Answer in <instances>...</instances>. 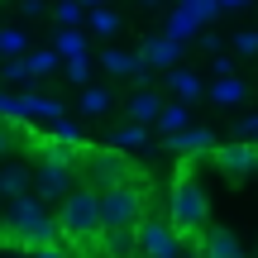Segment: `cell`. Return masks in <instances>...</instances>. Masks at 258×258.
Instances as JSON below:
<instances>
[{
    "mask_svg": "<svg viewBox=\"0 0 258 258\" xmlns=\"http://www.w3.org/2000/svg\"><path fill=\"white\" fill-rule=\"evenodd\" d=\"M5 239H15V244H29V249H43V244H53L57 234V215H48V201H38L34 191H24V196H15L10 201V211H5Z\"/></svg>",
    "mask_w": 258,
    "mask_h": 258,
    "instance_id": "6da1fadb",
    "label": "cell"
},
{
    "mask_svg": "<svg viewBox=\"0 0 258 258\" xmlns=\"http://www.w3.org/2000/svg\"><path fill=\"white\" fill-rule=\"evenodd\" d=\"M57 230L67 234L72 244H96L101 239V186H82V191L62 196V211H57Z\"/></svg>",
    "mask_w": 258,
    "mask_h": 258,
    "instance_id": "7a4b0ae2",
    "label": "cell"
},
{
    "mask_svg": "<svg viewBox=\"0 0 258 258\" xmlns=\"http://www.w3.org/2000/svg\"><path fill=\"white\" fill-rule=\"evenodd\" d=\"M206 215H211L206 191L196 186L191 172H182V177H177V186H172V196H167V220H172V230L182 234V239H196L201 225H206Z\"/></svg>",
    "mask_w": 258,
    "mask_h": 258,
    "instance_id": "3957f363",
    "label": "cell"
},
{
    "mask_svg": "<svg viewBox=\"0 0 258 258\" xmlns=\"http://www.w3.org/2000/svg\"><path fill=\"white\" fill-rule=\"evenodd\" d=\"M144 220V196L134 182H115L101 186V225L105 230H120V225H139Z\"/></svg>",
    "mask_w": 258,
    "mask_h": 258,
    "instance_id": "277c9868",
    "label": "cell"
},
{
    "mask_svg": "<svg viewBox=\"0 0 258 258\" xmlns=\"http://www.w3.org/2000/svg\"><path fill=\"white\" fill-rule=\"evenodd\" d=\"M134 239H139V258H177V249H182V234L172 230V220H158V215L134 225Z\"/></svg>",
    "mask_w": 258,
    "mask_h": 258,
    "instance_id": "5b68a950",
    "label": "cell"
},
{
    "mask_svg": "<svg viewBox=\"0 0 258 258\" xmlns=\"http://www.w3.org/2000/svg\"><path fill=\"white\" fill-rule=\"evenodd\" d=\"M67 191H72V163L43 158V163L34 167V196L38 201H62Z\"/></svg>",
    "mask_w": 258,
    "mask_h": 258,
    "instance_id": "8992f818",
    "label": "cell"
},
{
    "mask_svg": "<svg viewBox=\"0 0 258 258\" xmlns=\"http://www.w3.org/2000/svg\"><path fill=\"white\" fill-rule=\"evenodd\" d=\"M215 167H220L230 182H244V177L258 167V148L253 144H244V139H234V144H215Z\"/></svg>",
    "mask_w": 258,
    "mask_h": 258,
    "instance_id": "52a82bcc",
    "label": "cell"
},
{
    "mask_svg": "<svg viewBox=\"0 0 258 258\" xmlns=\"http://www.w3.org/2000/svg\"><path fill=\"white\" fill-rule=\"evenodd\" d=\"M91 177L96 186H115V182H134V167H129L124 148H101V153H91Z\"/></svg>",
    "mask_w": 258,
    "mask_h": 258,
    "instance_id": "ba28073f",
    "label": "cell"
},
{
    "mask_svg": "<svg viewBox=\"0 0 258 258\" xmlns=\"http://www.w3.org/2000/svg\"><path fill=\"white\" fill-rule=\"evenodd\" d=\"M139 57H144V67L148 72H167V67H177L182 62V43H177L172 34H153V38H144V43H139Z\"/></svg>",
    "mask_w": 258,
    "mask_h": 258,
    "instance_id": "9c48e42d",
    "label": "cell"
},
{
    "mask_svg": "<svg viewBox=\"0 0 258 258\" xmlns=\"http://www.w3.org/2000/svg\"><path fill=\"white\" fill-rule=\"evenodd\" d=\"M196 253H206V258H244L239 239H234L230 230H220V225H201V234H196Z\"/></svg>",
    "mask_w": 258,
    "mask_h": 258,
    "instance_id": "30bf717a",
    "label": "cell"
},
{
    "mask_svg": "<svg viewBox=\"0 0 258 258\" xmlns=\"http://www.w3.org/2000/svg\"><path fill=\"white\" fill-rule=\"evenodd\" d=\"M101 67L115 77V82H134V77L144 72V57H139V48H105Z\"/></svg>",
    "mask_w": 258,
    "mask_h": 258,
    "instance_id": "8fae6325",
    "label": "cell"
},
{
    "mask_svg": "<svg viewBox=\"0 0 258 258\" xmlns=\"http://www.w3.org/2000/svg\"><path fill=\"white\" fill-rule=\"evenodd\" d=\"M163 144L172 148V153H196V158H201V153H215V134H211V129H201V124H196V129L191 124L177 129V134H167Z\"/></svg>",
    "mask_w": 258,
    "mask_h": 258,
    "instance_id": "7c38bea8",
    "label": "cell"
},
{
    "mask_svg": "<svg viewBox=\"0 0 258 258\" xmlns=\"http://www.w3.org/2000/svg\"><path fill=\"white\" fill-rule=\"evenodd\" d=\"M206 96H211V105H225V110H234V105L249 101V86H244L239 77H220L215 86H206Z\"/></svg>",
    "mask_w": 258,
    "mask_h": 258,
    "instance_id": "4fadbf2b",
    "label": "cell"
},
{
    "mask_svg": "<svg viewBox=\"0 0 258 258\" xmlns=\"http://www.w3.org/2000/svg\"><path fill=\"white\" fill-rule=\"evenodd\" d=\"M105 258H139V239H134V225H120V230H101Z\"/></svg>",
    "mask_w": 258,
    "mask_h": 258,
    "instance_id": "5bb4252c",
    "label": "cell"
},
{
    "mask_svg": "<svg viewBox=\"0 0 258 258\" xmlns=\"http://www.w3.org/2000/svg\"><path fill=\"white\" fill-rule=\"evenodd\" d=\"M24 191H34V167L10 163L5 172H0V196H5V201H15V196H24Z\"/></svg>",
    "mask_w": 258,
    "mask_h": 258,
    "instance_id": "9a60e30c",
    "label": "cell"
},
{
    "mask_svg": "<svg viewBox=\"0 0 258 258\" xmlns=\"http://www.w3.org/2000/svg\"><path fill=\"white\" fill-rule=\"evenodd\" d=\"M124 110H129V120H139V124H153V120H158V110H163V101H158V91L139 86V91L124 101Z\"/></svg>",
    "mask_w": 258,
    "mask_h": 258,
    "instance_id": "2e32d148",
    "label": "cell"
},
{
    "mask_svg": "<svg viewBox=\"0 0 258 258\" xmlns=\"http://www.w3.org/2000/svg\"><path fill=\"white\" fill-rule=\"evenodd\" d=\"M167 86H172V96H182V101H196V96L206 91V82L196 72H182V67H167Z\"/></svg>",
    "mask_w": 258,
    "mask_h": 258,
    "instance_id": "e0dca14e",
    "label": "cell"
},
{
    "mask_svg": "<svg viewBox=\"0 0 258 258\" xmlns=\"http://www.w3.org/2000/svg\"><path fill=\"white\" fill-rule=\"evenodd\" d=\"M158 134H177V129H186V124H191V115H186V101H172V105H163V110H158Z\"/></svg>",
    "mask_w": 258,
    "mask_h": 258,
    "instance_id": "ac0fdd59",
    "label": "cell"
},
{
    "mask_svg": "<svg viewBox=\"0 0 258 258\" xmlns=\"http://www.w3.org/2000/svg\"><path fill=\"white\" fill-rule=\"evenodd\" d=\"M57 53L62 57H77V53H86V34H82V24H57Z\"/></svg>",
    "mask_w": 258,
    "mask_h": 258,
    "instance_id": "d6986e66",
    "label": "cell"
},
{
    "mask_svg": "<svg viewBox=\"0 0 258 258\" xmlns=\"http://www.w3.org/2000/svg\"><path fill=\"white\" fill-rule=\"evenodd\" d=\"M110 144L124 148V153H129V148H144V144H148V129L139 124V120H129V124H120V129L110 134Z\"/></svg>",
    "mask_w": 258,
    "mask_h": 258,
    "instance_id": "ffe728a7",
    "label": "cell"
},
{
    "mask_svg": "<svg viewBox=\"0 0 258 258\" xmlns=\"http://www.w3.org/2000/svg\"><path fill=\"white\" fill-rule=\"evenodd\" d=\"M24 62H29V77H48L62 62V53H57V48H34V53H24Z\"/></svg>",
    "mask_w": 258,
    "mask_h": 258,
    "instance_id": "44dd1931",
    "label": "cell"
},
{
    "mask_svg": "<svg viewBox=\"0 0 258 258\" xmlns=\"http://www.w3.org/2000/svg\"><path fill=\"white\" fill-rule=\"evenodd\" d=\"M86 24H91V34H101V38H110L115 29H120V15H115L110 5H91V15H86Z\"/></svg>",
    "mask_w": 258,
    "mask_h": 258,
    "instance_id": "7402d4cb",
    "label": "cell"
},
{
    "mask_svg": "<svg viewBox=\"0 0 258 258\" xmlns=\"http://www.w3.org/2000/svg\"><path fill=\"white\" fill-rule=\"evenodd\" d=\"M110 101H115V96L105 91V86H82V115H105Z\"/></svg>",
    "mask_w": 258,
    "mask_h": 258,
    "instance_id": "603a6c76",
    "label": "cell"
},
{
    "mask_svg": "<svg viewBox=\"0 0 258 258\" xmlns=\"http://www.w3.org/2000/svg\"><path fill=\"white\" fill-rule=\"evenodd\" d=\"M182 10L196 19V24H215V15H220V0H182Z\"/></svg>",
    "mask_w": 258,
    "mask_h": 258,
    "instance_id": "cb8c5ba5",
    "label": "cell"
},
{
    "mask_svg": "<svg viewBox=\"0 0 258 258\" xmlns=\"http://www.w3.org/2000/svg\"><path fill=\"white\" fill-rule=\"evenodd\" d=\"M19 53H29L24 29H0V57H19Z\"/></svg>",
    "mask_w": 258,
    "mask_h": 258,
    "instance_id": "d4e9b609",
    "label": "cell"
},
{
    "mask_svg": "<svg viewBox=\"0 0 258 258\" xmlns=\"http://www.w3.org/2000/svg\"><path fill=\"white\" fill-rule=\"evenodd\" d=\"M167 34H172V38H177V43H186V38H191V34H196V19H191V15H186V10H182V5H177V10H172V19H167Z\"/></svg>",
    "mask_w": 258,
    "mask_h": 258,
    "instance_id": "484cf974",
    "label": "cell"
},
{
    "mask_svg": "<svg viewBox=\"0 0 258 258\" xmlns=\"http://www.w3.org/2000/svg\"><path fill=\"white\" fill-rule=\"evenodd\" d=\"M53 19H57V24H82V19H86V5H82V0H57V5H53Z\"/></svg>",
    "mask_w": 258,
    "mask_h": 258,
    "instance_id": "4316f807",
    "label": "cell"
},
{
    "mask_svg": "<svg viewBox=\"0 0 258 258\" xmlns=\"http://www.w3.org/2000/svg\"><path fill=\"white\" fill-rule=\"evenodd\" d=\"M62 62H67V82L86 86V77H91V57H86V53H77V57H62Z\"/></svg>",
    "mask_w": 258,
    "mask_h": 258,
    "instance_id": "83f0119b",
    "label": "cell"
},
{
    "mask_svg": "<svg viewBox=\"0 0 258 258\" xmlns=\"http://www.w3.org/2000/svg\"><path fill=\"white\" fill-rule=\"evenodd\" d=\"M234 53H244V57H258V34H253V29L234 34Z\"/></svg>",
    "mask_w": 258,
    "mask_h": 258,
    "instance_id": "f1b7e54d",
    "label": "cell"
},
{
    "mask_svg": "<svg viewBox=\"0 0 258 258\" xmlns=\"http://www.w3.org/2000/svg\"><path fill=\"white\" fill-rule=\"evenodd\" d=\"M24 77H29V62H24V53H19V57L5 62V82H24Z\"/></svg>",
    "mask_w": 258,
    "mask_h": 258,
    "instance_id": "f546056e",
    "label": "cell"
},
{
    "mask_svg": "<svg viewBox=\"0 0 258 258\" xmlns=\"http://www.w3.org/2000/svg\"><path fill=\"white\" fill-rule=\"evenodd\" d=\"M43 0H19V15H24V19H38V15H43Z\"/></svg>",
    "mask_w": 258,
    "mask_h": 258,
    "instance_id": "4dcf8cb0",
    "label": "cell"
},
{
    "mask_svg": "<svg viewBox=\"0 0 258 258\" xmlns=\"http://www.w3.org/2000/svg\"><path fill=\"white\" fill-rule=\"evenodd\" d=\"M57 139H67V144L82 148V134H77V124H67V120H57Z\"/></svg>",
    "mask_w": 258,
    "mask_h": 258,
    "instance_id": "1f68e13d",
    "label": "cell"
},
{
    "mask_svg": "<svg viewBox=\"0 0 258 258\" xmlns=\"http://www.w3.org/2000/svg\"><path fill=\"white\" fill-rule=\"evenodd\" d=\"M201 48H206V53H211V57H215V53H220V48H225V43H220V34H201Z\"/></svg>",
    "mask_w": 258,
    "mask_h": 258,
    "instance_id": "d6a6232c",
    "label": "cell"
},
{
    "mask_svg": "<svg viewBox=\"0 0 258 258\" xmlns=\"http://www.w3.org/2000/svg\"><path fill=\"white\" fill-rule=\"evenodd\" d=\"M234 72V62H230V57H220V53H215V77H230Z\"/></svg>",
    "mask_w": 258,
    "mask_h": 258,
    "instance_id": "836d02e7",
    "label": "cell"
},
{
    "mask_svg": "<svg viewBox=\"0 0 258 258\" xmlns=\"http://www.w3.org/2000/svg\"><path fill=\"white\" fill-rule=\"evenodd\" d=\"M5 153H10V129L0 124V158H5Z\"/></svg>",
    "mask_w": 258,
    "mask_h": 258,
    "instance_id": "e575fe53",
    "label": "cell"
},
{
    "mask_svg": "<svg viewBox=\"0 0 258 258\" xmlns=\"http://www.w3.org/2000/svg\"><path fill=\"white\" fill-rule=\"evenodd\" d=\"M249 0H220V10H244Z\"/></svg>",
    "mask_w": 258,
    "mask_h": 258,
    "instance_id": "d590c367",
    "label": "cell"
},
{
    "mask_svg": "<svg viewBox=\"0 0 258 258\" xmlns=\"http://www.w3.org/2000/svg\"><path fill=\"white\" fill-rule=\"evenodd\" d=\"M38 258H62V253H53V249H48V244H43V253H38Z\"/></svg>",
    "mask_w": 258,
    "mask_h": 258,
    "instance_id": "8d00e7d4",
    "label": "cell"
},
{
    "mask_svg": "<svg viewBox=\"0 0 258 258\" xmlns=\"http://www.w3.org/2000/svg\"><path fill=\"white\" fill-rule=\"evenodd\" d=\"M82 5H86V10H91V5H105V0H82Z\"/></svg>",
    "mask_w": 258,
    "mask_h": 258,
    "instance_id": "74e56055",
    "label": "cell"
},
{
    "mask_svg": "<svg viewBox=\"0 0 258 258\" xmlns=\"http://www.w3.org/2000/svg\"><path fill=\"white\" fill-rule=\"evenodd\" d=\"M139 5H158V0H139Z\"/></svg>",
    "mask_w": 258,
    "mask_h": 258,
    "instance_id": "f35d334b",
    "label": "cell"
},
{
    "mask_svg": "<svg viewBox=\"0 0 258 258\" xmlns=\"http://www.w3.org/2000/svg\"><path fill=\"white\" fill-rule=\"evenodd\" d=\"M253 139H258V134H253Z\"/></svg>",
    "mask_w": 258,
    "mask_h": 258,
    "instance_id": "ab89813d",
    "label": "cell"
},
{
    "mask_svg": "<svg viewBox=\"0 0 258 258\" xmlns=\"http://www.w3.org/2000/svg\"><path fill=\"white\" fill-rule=\"evenodd\" d=\"M253 258H258V253H253Z\"/></svg>",
    "mask_w": 258,
    "mask_h": 258,
    "instance_id": "60d3db41",
    "label": "cell"
}]
</instances>
